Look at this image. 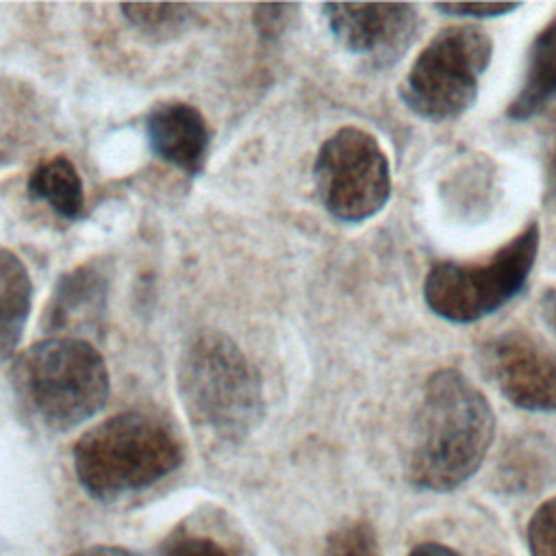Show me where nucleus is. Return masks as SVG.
I'll return each instance as SVG.
<instances>
[{"label": "nucleus", "instance_id": "nucleus-21", "mask_svg": "<svg viewBox=\"0 0 556 556\" xmlns=\"http://www.w3.org/2000/svg\"><path fill=\"white\" fill-rule=\"evenodd\" d=\"M291 4H258L254 9V24L263 37H278L287 26Z\"/></svg>", "mask_w": 556, "mask_h": 556}, {"label": "nucleus", "instance_id": "nucleus-4", "mask_svg": "<svg viewBox=\"0 0 556 556\" xmlns=\"http://www.w3.org/2000/svg\"><path fill=\"white\" fill-rule=\"evenodd\" d=\"M11 382L26 410L54 430H70L96 415L111 387L102 354L80 337L61 334L20 352Z\"/></svg>", "mask_w": 556, "mask_h": 556}, {"label": "nucleus", "instance_id": "nucleus-1", "mask_svg": "<svg viewBox=\"0 0 556 556\" xmlns=\"http://www.w3.org/2000/svg\"><path fill=\"white\" fill-rule=\"evenodd\" d=\"M495 434V415L482 391L458 369L428 376L404 456L413 486L452 491L482 465Z\"/></svg>", "mask_w": 556, "mask_h": 556}, {"label": "nucleus", "instance_id": "nucleus-12", "mask_svg": "<svg viewBox=\"0 0 556 556\" xmlns=\"http://www.w3.org/2000/svg\"><path fill=\"white\" fill-rule=\"evenodd\" d=\"M554 473V450L541 434L515 439L500 456L497 480L508 493H532L547 484Z\"/></svg>", "mask_w": 556, "mask_h": 556}, {"label": "nucleus", "instance_id": "nucleus-13", "mask_svg": "<svg viewBox=\"0 0 556 556\" xmlns=\"http://www.w3.org/2000/svg\"><path fill=\"white\" fill-rule=\"evenodd\" d=\"M33 285L22 261L0 248V361L17 345L28 319Z\"/></svg>", "mask_w": 556, "mask_h": 556}, {"label": "nucleus", "instance_id": "nucleus-7", "mask_svg": "<svg viewBox=\"0 0 556 556\" xmlns=\"http://www.w3.org/2000/svg\"><path fill=\"white\" fill-rule=\"evenodd\" d=\"M313 178L326 211L348 224L374 217L391 195L387 152L371 132L356 126H343L321 143Z\"/></svg>", "mask_w": 556, "mask_h": 556}, {"label": "nucleus", "instance_id": "nucleus-22", "mask_svg": "<svg viewBox=\"0 0 556 556\" xmlns=\"http://www.w3.org/2000/svg\"><path fill=\"white\" fill-rule=\"evenodd\" d=\"M539 308H541V317H543L545 326L556 337V287H549L543 291Z\"/></svg>", "mask_w": 556, "mask_h": 556}, {"label": "nucleus", "instance_id": "nucleus-11", "mask_svg": "<svg viewBox=\"0 0 556 556\" xmlns=\"http://www.w3.org/2000/svg\"><path fill=\"white\" fill-rule=\"evenodd\" d=\"M556 100V17H552L532 39L526 59L523 80L510 100L506 115L523 122Z\"/></svg>", "mask_w": 556, "mask_h": 556}, {"label": "nucleus", "instance_id": "nucleus-2", "mask_svg": "<svg viewBox=\"0 0 556 556\" xmlns=\"http://www.w3.org/2000/svg\"><path fill=\"white\" fill-rule=\"evenodd\" d=\"M185 458L176 430L148 413L126 410L91 426L74 443V473L85 493L111 502L169 476Z\"/></svg>", "mask_w": 556, "mask_h": 556}, {"label": "nucleus", "instance_id": "nucleus-24", "mask_svg": "<svg viewBox=\"0 0 556 556\" xmlns=\"http://www.w3.org/2000/svg\"><path fill=\"white\" fill-rule=\"evenodd\" d=\"M408 556H460V554L447 545L430 541V543H419L417 547H413Z\"/></svg>", "mask_w": 556, "mask_h": 556}, {"label": "nucleus", "instance_id": "nucleus-19", "mask_svg": "<svg viewBox=\"0 0 556 556\" xmlns=\"http://www.w3.org/2000/svg\"><path fill=\"white\" fill-rule=\"evenodd\" d=\"M163 556H228V552L211 536L178 530L165 541Z\"/></svg>", "mask_w": 556, "mask_h": 556}, {"label": "nucleus", "instance_id": "nucleus-8", "mask_svg": "<svg viewBox=\"0 0 556 556\" xmlns=\"http://www.w3.org/2000/svg\"><path fill=\"white\" fill-rule=\"evenodd\" d=\"M480 365L513 406L556 410V356L530 334L508 330L493 337L480 350Z\"/></svg>", "mask_w": 556, "mask_h": 556}, {"label": "nucleus", "instance_id": "nucleus-6", "mask_svg": "<svg viewBox=\"0 0 556 556\" xmlns=\"http://www.w3.org/2000/svg\"><path fill=\"white\" fill-rule=\"evenodd\" d=\"M491 56L493 41L480 26H445L413 61L400 85V98L424 119L458 117L473 104Z\"/></svg>", "mask_w": 556, "mask_h": 556}, {"label": "nucleus", "instance_id": "nucleus-14", "mask_svg": "<svg viewBox=\"0 0 556 556\" xmlns=\"http://www.w3.org/2000/svg\"><path fill=\"white\" fill-rule=\"evenodd\" d=\"M28 191L33 198L48 202L65 219H76L85 208L83 180L67 156L39 163L28 178Z\"/></svg>", "mask_w": 556, "mask_h": 556}, {"label": "nucleus", "instance_id": "nucleus-10", "mask_svg": "<svg viewBox=\"0 0 556 556\" xmlns=\"http://www.w3.org/2000/svg\"><path fill=\"white\" fill-rule=\"evenodd\" d=\"M146 135L159 159L187 174L202 172L211 135L193 104L172 100L154 106L146 117Z\"/></svg>", "mask_w": 556, "mask_h": 556}, {"label": "nucleus", "instance_id": "nucleus-5", "mask_svg": "<svg viewBox=\"0 0 556 556\" xmlns=\"http://www.w3.org/2000/svg\"><path fill=\"white\" fill-rule=\"evenodd\" d=\"M539 239V224L530 222L489 258L434 263L424 280L428 308L454 324H471L495 313L526 287L536 261Z\"/></svg>", "mask_w": 556, "mask_h": 556}, {"label": "nucleus", "instance_id": "nucleus-17", "mask_svg": "<svg viewBox=\"0 0 556 556\" xmlns=\"http://www.w3.org/2000/svg\"><path fill=\"white\" fill-rule=\"evenodd\" d=\"M324 556H380L374 528L367 521H352L337 528L326 541Z\"/></svg>", "mask_w": 556, "mask_h": 556}, {"label": "nucleus", "instance_id": "nucleus-20", "mask_svg": "<svg viewBox=\"0 0 556 556\" xmlns=\"http://www.w3.org/2000/svg\"><path fill=\"white\" fill-rule=\"evenodd\" d=\"M437 11H443L447 15H460V17H497L506 15L519 4H506V2H441L434 4Z\"/></svg>", "mask_w": 556, "mask_h": 556}, {"label": "nucleus", "instance_id": "nucleus-16", "mask_svg": "<svg viewBox=\"0 0 556 556\" xmlns=\"http://www.w3.org/2000/svg\"><path fill=\"white\" fill-rule=\"evenodd\" d=\"M100 280L96 274L87 269H76L70 276H63L59 282V293L54 295L52 308H50V319L54 321L56 328L65 326L76 311H83L91 304H96V298H100Z\"/></svg>", "mask_w": 556, "mask_h": 556}, {"label": "nucleus", "instance_id": "nucleus-15", "mask_svg": "<svg viewBox=\"0 0 556 556\" xmlns=\"http://www.w3.org/2000/svg\"><path fill=\"white\" fill-rule=\"evenodd\" d=\"M124 17L143 35L150 37H174L189 26L193 20V7L182 2H159V4H122Z\"/></svg>", "mask_w": 556, "mask_h": 556}, {"label": "nucleus", "instance_id": "nucleus-25", "mask_svg": "<svg viewBox=\"0 0 556 556\" xmlns=\"http://www.w3.org/2000/svg\"><path fill=\"white\" fill-rule=\"evenodd\" d=\"M547 195L552 200V206L556 208V152L549 161V169H547Z\"/></svg>", "mask_w": 556, "mask_h": 556}, {"label": "nucleus", "instance_id": "nucleus-18", "mask_svg": "<svg viewBox=\"0 0 556 556\" xmlns=\"http://www.w3.org/2000/svg\"><path fill=\"white\" fill-rule=\"evenodd\" d=\"M530 556H556V497L543 502L528 523Z\"/></svg>", "mask_w": 556, "mask_h": 556}, {"label": "nucleus", "instance_id": "nucleus-23", "mask_svg": "<svg viewBox=\"0 0 556 556\" xmlns=\"http://www.w3.org/2000/svg\"><path fill=\"white\" fill-rule=\"evenodd\" d=\"M70 556H141V554L119 547V545H89V547L72 552Z\"/></svg>", "mask_w": 556, "mask_h": 556}, {"label": "nucleus", "instance_id": "nucleus-3", "mask_svg": "<svg viewBox=\"0 0 556 556\" xmlns=\"http://www.w3.org/2000/svg\"><path fill=\"white\" fill-rule=\"evenodd\" d=\"M178 393L193 428L237 443L261 421L263 382L239 345L217 330L198 332L178 363Z\"/></svg>", "mask_w": 556, "mask_h": 556}, {"label": "nucleus", "instance_id": "nucleus-9", "mask_svg": "<svg viewBox=\"0 0 556 556\" xmlns=\"http://www.w3.org/2000/svg\"><path fill=\"white\" fill-rule=\"evenodd\" d=\"M324 13L337 41L378 67L402 59L419 33V13L408 2H332Z\"/></svg>", "mask_w": 556, "mask_h": 556}]
</instances>
